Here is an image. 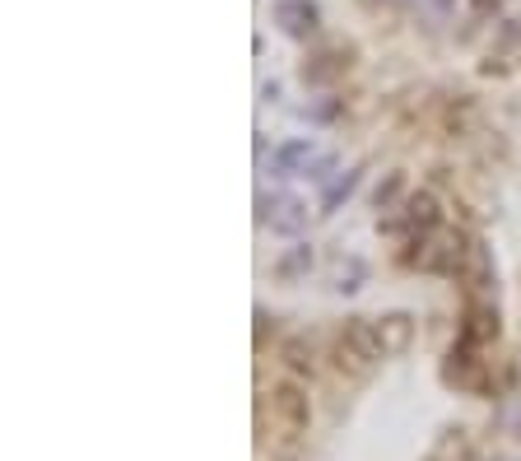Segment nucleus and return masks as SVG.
Listing matches in <instances>:
<instances>
[{
    "mask_svg": "<svg viewBox=\"0 0 521 461\" xmlns=\"http://www.w3.org/2000/svg\"><path fill=\"white\" fill-rule=\"evenodd\" d=\"M270 415H275V457L280 461H294L298 457V443L308 438V424H312V401L298 382H275L270 387Z\"/></svg>",
    "mask_w": 521,
    "mask_h": 461,
    "instance_id": "obj_2",
    "label": "nucleus"
},
{
    "mask_svg": "<svg viewBox=\"0 0 521 461\" xmlns=\"http://www.w3.org/2000/svg\"><path fill=\"white\" fill-rule=\"evenodd\" d=\"M489 10H498V0H475V14H489Z\"/></svg>",
    "mask_w": 521,
    "mask_h": 461,
    "instance_id": "obj_19",
    "label": "nucleus"
},
{
    "mask_svg": "<svg viewBox=\"0 0 521 461\" xmlns=\"http://www.w3.org/2000/svg\"><path fill=\"white\" fill-rule=\"evenodd\" d=\"M415 312H405V308H391L377 317V336H382V345H387V359H401L410 345H415Z\"/></svg>",
    "mask_w": 521,
    "mask_h": 461,
    "instance_id": "obj_6",
    "label": "nucleus"
},
{
    "mask_svg": "<svg viewBox=\"0 0 521 461\" xmlns=\"http://www.w3.org/2000/svg\"><path fill=\"white\" fill-rule=\"evenodd\" d=\"M405 196H410V187H405V173H387V182L373 191V205L382 210V215H396L405 205Z\"/></svg>",
    "mask_w": 521,
    "mask_h": 461,
    "instance_id": "obj_14",
    "label": "nucleus"
},
{
    "mask_svg": "<svg viewBox=\"0 0 521 461\" xmlns=\"http://www.w3.org/2000/svg\"><path fill=\"white\" fill-rule=\"evenodd\" d=\"M308 271H312V243H294L275 266H270V275H275L280 285H294V280H303Z\"/></svg>",
    "mask_w": 521,
    "mask_h": 461,
    "instance_id": "obj_12",
    "label": "nucleus"
},
{
    "mask_svg": "<svg viewBox=\"0 0 521 461\" xmlns=\"http://www.w3.org/2000/svg\"><path fill=\"white\" fill-rule=\"evenodd\" d=\"M280 359L289 373H298V378H312L317 373V345H312L308 331H298V336H289L280 345Z\"/></svg>",
    "mask_w": 521,
    "mask_h": 461,
    "instance_id": "obj_10",
    "label": "nucleus"
},
{
    "mask_svg": "<svg viewBox=\"0 0 521 461\" xmlns=\"http://www.w3.org/2000/svg\"><path fill=\"white\" fill-rule=\"evenodd\" d=\"M275 24H280L289 38H312L321 28V14L312 0H280V5H275Z\"/></svg>",
    "mask_w": 521,
    "mask_h": 461,
    "instance_id": "obj_8",
    "label": "nucleus"
},
{
    "mask_svg": "<svg viewBox=\"0 0 521 461\" xmlns=\"http://www.w3.org/2000/svg\"><path fill=\"white\" fill-rule=\"evenodd\" d=\"M354 66V47H326V52H317V56H308L303 61V84H312V89H321V84H335L345 70Z\"/></svg>",
    "mask_w": 521,
    "mask_h": 461,
    "instance_id": "obj_5",
    "label": "nucleus"
},
{
    "mask_svg": "<svg viewBox=\"0 0 521 461\" xmlns=\"http://www.w3.org/2000/svg\"><path fill=\"white\" fill-rule=\"evenodd\" d=\"M359 275H363V266H359V261H349V275L340 271V285H335V289H340V294H354V289H359Z\"/></svg>",
    "mask_w": 521,
    "mask_h": 461,
    "instance_id": "obj_18",
    "label": "nucleus"
},
{
    "mask_svg": "<svg viewBox=\"0 0 521 461\" xmlns=\"http://www.w3.org/2000/svg\"><path fill=\"white\" fill-rule=\"evenodd\" d=\"M387 359V345L377 336L373 317H345L340 331L331 340V364L345 382H368L377 373V364Z\"/></svg>",
    "mask_w": 521,
    "mask_h": 461,
    "instance_id": "obj_1",
    "label": "nucleus"
},
{
    "mask_svg": "<svg viewBox=\"0 0 521 461\" xmlns=\"http://www.w3.org/2000/svg\"><path fill=\"white\" fill-rule=\"evenodd\" d=\"M308 159H312V140H289V145H280L275 150V177H294V173H303L308 168Z\"/></svg>",
    "mask_w": 521,
    "mask_h": 461,
    "instance_id": "obj_13",
    "label": "nucleus"
},
{
    "mask_svg": "<svg viewBox=\"0 0 521 461\" xmlns=\"http://www.w3.org/2000/svg\"><path fill=\"white\" fill-rule=\"evenodd\" d=\"M256 210H261V224H270L275 233H284V238H294V233L308 229V205L298 201V196H261L256 201Z\"/></svg>",
    "mask_w": 521,
    "mask_h": 461,
    "instance_id": "obj_4",
    "label": "nucleus"
},
{
    "mask_svg": "<svg viewBox=\"0 0 521 461\" xmlns=\"http://www.w3.org/2000/svg\"><path fill=\"white\" fill-rule=\"evenodd\" d=\"M470 122H475V103H470V98H456L452 108H447V117H442V131L456 140L470 131Z\"/></svg>",
    "mask_w": 521,
    "mask_h": 461,
    "instance_id": "obj_16",
    "label": "nucleus"
},
{
    "mask_svg": "<svg viewBox=\"0 0 521 461\" xmlns=\"http://www.w3.org/2000/svg\"><path fill=\"white\" fill-rule=\"evenodd\" d=\"M424 461H475V443L461 424H447L438 438H433V448H428Z\"/></svg>",
    "mask_w": 521,
    "mask_h": 461,
    "instance_id": "obj_9",
    "label": "nucleus"
},
{
    "mask_svg": "<svg viewBox=\"0 0 521 461\" xmlns=\"http://www.w3.org/2000/svg\"><path fill=\"white\" fill-rule=\"evenodd\" d=\"M359 177H363V168H349L345 177H335L331 187H326V196H321V215H335L340 205L354 196V187H359Z\"/></svg>",
    "mask_w": 521,
    "mask_h": 461,
    "instance_id": "obj_15",
    "label": "nucleus"
},
{
    "mask_svg": "<svg viewBox=\"0 0 521 461\" xmlns=\"http://www.w3.org/2000/svg\"><path fill=\"white\" fill-rule=\"evenodd\" d=\"M503 336V322H498V308L489 299H480V294H470L466 299V312H461V340L466 345H494V340Z\"/></svg>",
    "mask_w": 521,
    "mask_h": 461,
    "instance_id": "obj_3",
    "label": "nucleus"
},
{
    "mask_svg": "<svg viewBox=\"0 0 521 461\" xmlns=\"http://www.w3.org/2000/svg\"><path fill=\"white\" fill-rule=\"evenodd\" d=\"M461 280H466L475 294H489V289H494V257H489V247L484 243H470L466 266H461Z\"/></svg>",
    "mask_w": 521,
    "mask_h": 461,
    "instance_id": "obj_11",
    "label": "nucleus"
},
{
    "mask_svg": "<svg viewBox=\"0 0 521 461\" xmlns=\"http://www.w3.org/2000/svg\"><path fill=\"white\" fill-rule=\"evenodd\" d=\"M331 168H335V154H321L317 163H308V168H303V177H308V182H326V177H331Z\"/></svg>",
    "mask_w": 521,
    "mask_h": 461,
    "instance_id": "obj_17",
    "label": "nucleus"
},
{
    "mask_svg": "<svg viewBox=\"0 0 521 461\" xmlns=\"http://www.w3.org/2000/svg\"><path fill=\"white\" fill-rule=\"evenodd\" d=\"M396 215H401V224L410 233H433V229H442V205H438V196H433V191H410V196H405V205L401 210H396Z\"/></svg>",
    "mask_w": 521,
    "mask_h": 461,
    "instance_id": "obj_7",
    "label": "nucleus"
}]
</instances>
